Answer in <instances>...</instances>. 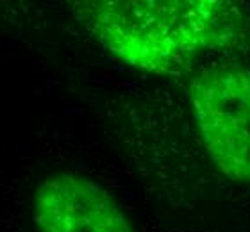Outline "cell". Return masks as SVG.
I'll use <instances>...</instances> for the list:
<instances>
[{
    "mask_svg": "<svg viewBox=\"0 0 250 232\" xmlns=\"http://www.w3.org/2000/svg\"><path fill=\"white\" fill-rule=\"evenodd\" d=\"M188 98L214 168L236 184H250V68L234 63L202 68Z\"/></svg>",
    "mask_w": 250,
    "mask_h": 232,
    "instance_id": "cell-2",
    "label": "cell"
},
{
    "mask_svg": "<svg viewBox=\"0 0 250 232\" xmlns=\"http://www.w3.org/2000/svg\"><path fill=\"white\" fill-rule=\"evenodd\" d=\"M32 220L38 232H138L109 191L72 171L38 184Z\"/></svg>",
    "mask_w": 250,
    "mask_h": 232,
    "instance_id": "cell-3",
    "label": "cell"
},
{
    "mask_svg": "<svg viewBox=\"0 0 250 232\" xmlns=\"http://www.w3.org/2000/svg\"><path fill=\"white\" fill-rule=\"evenodd\" d=\"M73 16L107 54L140 72L177 77L206 52L249 36V15L227 0H81Z\"/></svg>",
    "mask_w": 250,
    "mask_h": 232,
    "instance_id": "cell-1",
    "label": "cell"
}]
</instances>
